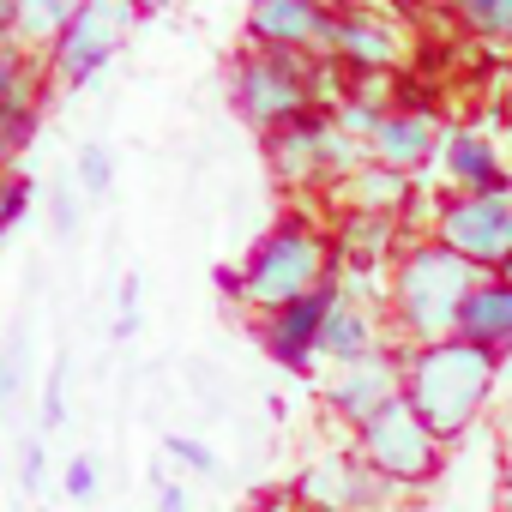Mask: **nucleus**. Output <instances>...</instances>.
<instances>
[{
	"label": "nucleus",
	"instance_id": "35",
	"mask_svg": "<svg viewBox=\"0 0 512 512\" xmlns=\"http://www.w3.org/2000/svg\"><path fill=\"white\" fill-rule=\"evenodd\" d=\"M139 13H163V7H175V0H133Z\"/></svg>",
	"mask_w": 512,
	"mask_h": 512
},
{
	"label": "nucleus",
	"instance_id": "1",
	"mask_svg": "<svg viewBox=\"0 0 512 512\" xmlns=\"http://www.w3.org/2000/svg\"><path fill=\"white\" fill-rule=\"evenodd\" d=\"M482 278L488 272H476L470 260H458V253L440 247L434 235L404 241L392 272H386V326H392V344L398 350H422V344L458 338V308H464V296Z\"/></svg>",
	"mask_w": 512,
	"mask_h": 512
},
{
	"label": "nucleus",
	"instance_id": "4",
	"mask_svg": "<svg viewBox=\"0 0 512 512\" xmlns=\"http://www.w3.org/2000/svg\"><path fill=\"white\" fill-rule=\"evenodd\" d=\"M332 272H338L332 229H320L314 217L290 211V217H278L260 241L247 247V260H241V308L247 314H272V308L320 290Z\"/></svg>",
	"mask_w": 512,
	"mask_h": 512
},
{
	"label": "nucleus",
	"instance_id": "12",
	"mask_svg": "<svg viewBox=\"0 0 512 512\" xmlns=\"http://www.w3.org/2000/svg\"><path fill=\"white\" fill-rule=\"evenodd\" d=\"M404 398V350L392 344V350H380V356H368V362H350V368H332L326 380H320V404H326V416L356 440L386 404H398Z\"/></svg>",
	"mask_w": 512,
	"mask_h": 512
},
{
	"label": "nucleus",
	"instance_id": "36",
	"mask_svg": "<svg viewBox=\"0 0 512 512\" xmlns=\"http://www.w3.org/2000/svg\"><path fill=\"white\" fill-rule=\"evenodd\" d=\"M494 512H512V488H500V494H494Z\"/></svg>",
	"mask_w": 512,
	"mask_h": 512
},
{
	"label": "nucleus",
	"instance_id": "2",
	"mask_svg": "<svg viewBox=\"0 0 512 512\" xmlns=\"http://www.w3.org/2000/svg\"><path fill=\"white\" fill-rule=\"evenodd\" d=\"M223 79H229V109L241 115V127H253L260 139L290 127L308 109H332L338 103V91L326 85V79H338V67L326 55H278V49L241 43L229 55Z\"/></svg>",
	"mask_w": 512,
	"mask_h": 512
},
{
	"label": "nucleus",
	"instance_id": "34",
	"mask_svg": "<svg viewBox=\"0 0 512 512\" xmlns=\"http://www.w3.org/2000/svg\"><path fill=\"white\" fill-rule=\"evenodd\" d=\"M500 452H506V488H512V428L500 434Z\"/></svg>",
	"mask_w": 512,
	"mask_h": 512
},
{
	"label": "nucleus",
	"instance_id": "9",
	"mask_svg": "<svg viewBox=\"0 0 512 512\" xmlns=\"http://www.w3.org/2000/svg\"><path fill=\"white\" fill-rule=\"evenodd\" d=\"M326 61L344 79H392V73L410 67V31L380 7V0H338Z\"/></svg>",
	"mask_w": 512,
	"mask_h": 512
},
{
	"label": "nucleus",
	"instance_id": "10",
	"mask_svg": "<svg viewBox=\"0 0 512 512\" xmlns=\"http://www.w3.org/2000/svg\"><path fill=\"white\" fill-rule=\"evenodd\" d=\"M410 494H416V488L380 476V470L362 464L356 452H326V458H314V464L302 470V482H296V500H302L308 512H398Z\"/></svg>",
	"mask_w": 512,
	"mask_h": 512
},
{
	"label": "nucleus",
	"instance_id": "19",
	"mask_svg": "<svg viewBox=\"0 0 512 512\" xmlns=\"http://www.w3.org/2000/svg\"><path fill=\"white\" fill-rule=\"evenodd\" d=\"M332 205H338V211H368V217H410V211H416V181L398 175V169L362 163L356 175H344V181L332 187Z\"/></svg>",
	"mask_w": 512,
	"mask_h": 512
},
{
	"label": "nucleus",
	"instance_id": "7",
	"mask_svg": "<svg viewBox=\"0 0 512 512\" xmlns=\"http://www.w3.org/2000/svg\"><path fill=\"white\" fill-rule=\"evenodd\" d=\"M428 235L452 247L476 272H500L512 260V187L506 193H440L428 211Z\"/></svg>",
	"mask_w": 512,
	"mask_h": 512
},
{
	"label": "nucleus",
	"instance_id": "29",
	"mask_svg": "<svg viewBox=\"0 0 512 512\" xmlns=\"http://www.w3.org/2000/svg\"><path fill=\"white\" fill-rule=\"evenodd\" d=\"M19 488H25V494H43V488H49V440H43V434H31V440L19 446Z\"/></svg>",
	"mask_w": 512,
	"mask_h": 512
},
{
	"label": "nucleus",
	"instance_id": "20",
	"mask_svg": "<svg viewBox=\"0 0 512 512\" xmlns=\"http://www.w3.org/2000/svg\"><path fill=\"white\" fill-rule=\"evenodd\" d=\"M446 13L458 19L464 37L512 55V0H446Z\"/></svg>",
	"mask_w": 512,
	"mask_h": 512
},
{
	"label": "nucleus",
	"instance_id": "33",
	"mask_svg": "<svg viewBox=\"0 0 512 512\" xmlns=\"http://www.w3.org/2000/svg\"><path fill=\"white\" fill-rule=\"evenodd\" d=\"M19 7L25 0H0V37H19Z\"/></svg>",
	"mask_w": 512,
	"mask_h": 512
},
{
	"label": "nucleus",
	"instance_id": "3",
	"mask_svg": "<svg viewBox=\"0 0 512 512\" xmlns=\"http://www.w3.org/2000/svg\"><path fill=\"white\" fill-rule=\"evenodd\" d=\"M494 380H500V356L464 344V338H446V344H422V350H404V404L452 446L476 428V416L488 410L494 398Z\"/></svg>",
	"mask_w": 512,
	"mask_h": 512
},
{
	"label": "nucleus",
	"instance_id": "8",
	"mask_svg": "<svg viewBox=\"0 0 512 512\" xmlns=\"http://www.w3.org/2000/svg\"><path fill=\"white\" fill-rule=\"evenodd\" d=\"M350 452H356L362 464H374L380 476L404 482V488H428V482L440 476V464H446V440H440L404 398L386 404V410L350 440Z\"/></svg>",
	"mask_w": 512,
	"mask_h": 512
},
{
	"label": "nucleus",
	"instance_id": "26",
	"mask_svg": "<svg viewBox=\"0 0 512 512\" xmlns=\"http://www.w3.org/2000/svg\"><path fill=\"white\" fill-rule=\"evenodd\" d=\"M67 386H73V356H55V368H49V380H43V440L55 434V428H67Z\"/></svg>",
	"mask_w": 512,
	"mask_h": 512
},
{
	"label": "nucleus",
	"instance_id": "14",
	"mask_svg": "<svg viewBox=\"0 0 512 512\" xmlns=\"http://www.w3.org/2000/svg\"><path fill=\"white\" fill-rule=\"evenodd\" d=\"M332 19H338V0H247L241 43L278 49V55H326Z\"/></svg>",
	"mask_w": 512,
	"mask_h": 512
},
{
	"label": "nucleus",
	"instance_id": "27",
	"mask_svg": "<svg viewBox=\"0 0 512 512\" xmlns=\"http://www.w3.org/2000/svg\"><path fill=\"white\" fill-rule=\"evenodd\" d=\"M61 494H67V500H79V506H91V500L103 494V458H97V452L67 458V470H61Z\"/></svg>",
	"mask_w": 512,
	"mask_h": 512
},
{
	"label": "nucleus",
	"instance_id": "32",
	"mask_svg": "<svg viewBox=\"0 0 512 512\" xmlns=\"http://www.w3.org/2000/svg\"><path fill=\"white\" fill-rule=\"evenodd\" d=\"M211 284H217V296H229V302L241 308V266H217V272H211Z\"/></svg>",
	"mask_w": 512,
	"mask_h": 512
},
{
	"label": "nucleus",
	"instance_id": "37",
	"mask_svg": "<svg viewBox=\"0 0 512 512\" xmlns=\"http://www.w3.org/2000/svg\"><path fill=\"white\" fill-rule=\"evenodd\" d=\"M302 512H308V506H302Z\"/></svg>",
	"mask_w": 512,
	"mask_h": 512
},
{
	"label": "nucleus",
	"instance_id": "24",
	"mask_svg": "<svg viewBox=\"0 0 512 512\" xmlns=\"http://www.w3.org/2000/svg\"><path fill=\"white\" fill-rule=\"evenodd\" d=\"M79 223H85V193H79L73 175H55L49 181V229H55V241H73Z\"/></svg>",
	"mask_w": 512,
	"mask_h": 512
},
{
	"label": "nucleus",
	"instance_id": "15",
	"mask_svg": "<svg viewBox=\"0 0 512 512\" xmlns=\"http://www.w3.org/2000/svg\"><path fill=\"white\" fill-rule=\"evenodd\" d=\"M434 163H440L446 193H506L512 187V163L470 121H446V139H440V157Z\"/></svg>",
	"mask_w": 512,
	"mask_h": 512
},
{
	"label": "nucleus",
	"instance_id": "17",
	"mask_svg": "<svg viewBox=\"0 0 512 512\" xmlns=\"http://www.w3.org/2000/svg\"><path fill=\"white\" fill-rule=\"evenodd\" d=\"M404 217H368V211H338L332 223V260L344 278H386L398 247H404Z\"/></svg>",
	"mask_w": 512,
	"mask_h": 512
},
{
	"label": "nucleus",
	"instance_id": "28",
	"mask_svg": "<svg viewBox=\"0 0 512 512\" xmlns=\"http://www.w3.org/2000/svg\"><path fill=\"white\" fill-rule=\"evenodd\" d=\"M163 458L181 464V470H193V476H211L217 470V452L205 440H193V434H163Z\"/></svg>",
	"mask_w": 512,
	"mask_h": 512
},
{
	"label": "nucleus",
	"instance_id": "30",
	"mask_svg": "<svg viewBox=\"0 0 512 512\" xmlns=\"http://www.w3.org/2000/svg\"><path fill=\"white\" fill-rule=\"evenodd\" d=\"M139 296H145V278L127 272L121 290H115V338H133L139 332Z\"/></svg>",
	"mask_w": 512,
	"mask_h": 512
},
{
	"label": "nucleus",
	"instance_id": "5",
	"mask_svg": "<svg viewBox=\"0 0 512 512\" xmlns=\"http://www.w3.org/2000/svg\"><path fill=\"white\" fill-rule=\"evenodd\" d=\"M139 7L133 0H79V13L61 25V37L43 49V73H49V85L55 91H91L109 67H115V55L133 43V31H139Z\"/></svg>",
	"mask_w": 512,
	"mask_h": 512
},
{
	"label": "nucleus",
	"instance_id": "16",
	"mask_svg": "<svg viewBox=\"0 0 512 512\" xmlns=\"http://www.w3.org/2000/svg\"><path fill=\"white\" fill-rule=\"evenodd\" d=\"M440 139H446V121L440 109H386L374 139H368V163L380 169H398V175H422L434 157H440Z\"/></svg>",
	"mask_w": 512,
	"mask_h": 512
},
{
	"label": "nucleus",
	"instance_id": "18",
	"mask_svg": "<svg viewBox=\"0 0 512 512\" xmlns=\"http://www.w3.org/2000/svg\"><path fill=\"white\" fill-rule=\"evenodd\" d=\"M458 338L464 344H476V350H488V356H506L512 350V278H482L470 296H464V308H458Z\"/></svg>",
	"mask_w": 512,
	"mask_h": 512
},
{
	"label": "nucleus",
	"instance_id": "6",
	"mask_svg": "<svg viewBox=\"0 0 512 512\" xmlns=\"http://www.w3.org/2000/svg\"><path fill=\"white\" fill-rule=\"evenodd\" d=\"M266 163H272V175L284 181V187H296V193H332L344 175H356L362 163H368V145H356L350 133H338V121H332V109H308V115H296L290 127H278V133H266Z\"/></svg>",
	"mask_w": 512,
	"mask_h": 512
},
{
	"label": "nucleus",
	"instance_id": "11",
	"mask_svg": "<svg viewBox=\"0 0 512 512\" xmlns=\"http://www.w3.org/2000/svg\"><path fill=\"white\" fill-rule=\"evenodd\" d=\"M43 103H49L43 55L25 49L19 37H0V169H19V157L31 151L43 127Z\"/></svg>",
	"mask_w": 512,
	"mask_h": 512
},
{
	"label": "nucleus",
	"instance_id": "21",
	"mask_svg": "<svg viewBox=\"0 0 512 512\" xmlns=\"http://www.w3.org/2000/svg\"><path fill=\"white\" fill-rule=\"evenodd\" d=\"M73 13H79V0H25V7H19V43L43 55Z\"/></svg>",
	"mask_w": 512,
	"mask_h": 512
},
{
	"label": "nucleus",
	"instance_id": "25",
	"mask_svg": "<svg viewBox=\"0 0 512 512\" xmlns=\"http://www.w3.org/2000/svg\"><path fill=\"white\" fill-rule=\"evenodd\" d=\"M31 199H37V181H31L25 169H0V241H7V235L25 223Z\"/></svg>",
	"mask_w": 512,
	"mask_h": 512
},
{
	"label": "nucleus",
	"instance_id": "31",
	"mask_svg": "<svg viewBox=\"0 0 512 512\" xmlns=\"http://www.w3.org/2000/svg\"><path fill=\"white\" fill-rule=\"evenodd\" d=\"M151 482H157V500H151V512H193V494H187V482H169L163 470H157Z\"/></svg>",
	"mask_w": 512,
	"mask_h": 512
},
{
	"label": "nucleus",
	"instance_id": "22",
	"mask_svg": "<svg viewBox=\"0 0 512 512\" xmlns=\"http://www.w3.org/2000/svg\"><path fill=\"white\" fill-rule=\"evenodd\" d=\"M73 181H79L85 199H109L115 193V151L103 139H85L79 157H73Z\"/></svg>",
	"mask_w": 512,
	"mask_h": 512
},
{
	"label": "nucleus",
	"instance_id": "13",
	"mask_svg": "<svg viewBox=\"0 0 512 512\" xmlns=\"http://www.w3.org/2000/svg\"><path fill=\"white\" fill-rule=\"evenodd\" d=\"M338 296H344V278L332 272L320 290H308V296H296L272 314H253V332H260V350L272 356V368L308 374L320 362V332H326V314L338 308Z\"/></svg>",
	"mask_w": 512,
	"mask_h": 512
},
{
	"label": "nucleus",
	"instance_id": "23",
	"mask_svg": "<svg viewBox=\"0 0 512 512\" xmlns=\"http://www.w3.org/2000/svg\"><path fill=\"white\" fill-rule=\"evenodd\" d=\"M25 380H31V338L13 332L7 344H0V416L25 398Z\"/></svg>",
	"mask_w": 512,
	"mask_h": 512
}]
</instances>
